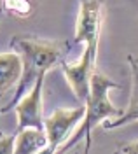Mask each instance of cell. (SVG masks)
Returning a JSON list of instances; mask_svg holds the SVG:
<instances>
[{
	"label": "cell",
	"instance_id": "obj_1",
	"mask_svg": "<svg viewBox=\"0 0 138 154\" xmlns=\"http://www.w3.org/2000/svg\"><path fill=\"white\" fill-rule=\"evenodd\" d=\"M10 48L20 54L23 72L20 82L14 89L12 100L0 109V114H5L7 110L14 109L18 100L32 89L39 77L46 75L56 63L63 61V54L67 51V46L59 40H47L33 35H14L10 38Z\"/></svg>",
	"mask_w": 138,
	"mask_h": 154
},
{
	"label": "cell",
	"instance_id": "obj_2",
	"mask_svg": "<svg viewBox=\"0 0 138 154\" xmlns=\"http://www.w3.org/2000/svg\"><path fill=\"white\" fill-rule=\"evenodd\" d=\"M112 89H121L117 82H114L110 77L101 74L98 68L93 72L91 75V84H89V95L88 100L84 102V117L75 128V131L68 137V140L65 145L58 151V154H63L70 151L72 147L79 144L80 140H84V154H89L91 151V138H93V130L98 125L105 123L107 119H116L122 114V110H119L117 107L112 103L109 98V93Z\"/></svg>",
	"mask_w": 138,
	"mask_h": 154
},
{
	"label": "cell",
	"instance_id": "obj_3",
	"mask_svg": "<svg viewBox=\"0 0 138 154\" xmlns=\"http://www.w3.org/2000/svg\"><path fill=\"white\" fill-rule=\"evenodd\" d=\"M105 21V0H80L75 19L74 44L98 49L100 35Z\"/></svg>",
	"mask_w": 138,
	"mask_h": 154
},
{
	"label": "cell",
	"instance_id": "obj_4",
	"mask_svg": "<svg viewBox=\"0 0 138 154\" xmlns=\"http://www.w3.org/2000/svg\"><path fill=\"white\" fill-rule=\"evenodd\" d=\"M96 56H98V49L84 48L77 61H72V63L61 61L63 75L67 79L70 89L74 91L75 98L82 103L88 100L91 75L96 70Z\"/></svg>",
	"mask_w": 138,
	"mask_h": 154
},
{
	"label": "cell",
	"instance_id": "obj_5",
	"mask_svg": "<svg viewBox=\"0 0 138 154\" xmlns=\"http://www.w3.org/2000/svg\"><path fill=\"white\" fill-rule=\"evenodd\" d=\"M44 81L46 75L39 77L35 81V84L32 86L30 91L18 100V103L14 105L18 126L16 131H21L25 128H39L44 130V102H42V93H44Z\"/></svg>",
	"mask_w": 138,
	"mask_h": 154
},
{
	"label": "cell",
	"instance_id": "obj_6",
	"mask_svg": "<svg viewBox=\"0 0 138 154\" xmlns=\"http://www.w3.org/2000/svg\"><path fill=\"white\" fill-rule=\"evenodd\" d=\"M129 70H131V95H129V103L126 110H122V114L105 121V130H116L121 126H128L131 123H138V58L133 54L128 56Z\"/></svg>",
	"mask_w": 138,
	"mask_h": 154
},
{
	"label": "cell",
	"instance_id": "obj_7",
	"mask_svg": "<svg viewBox=\"0 0 138 154\" xmlns=\"http://www.w3.org/2000/svg\"><path fill=\"white\" fill-rule=\"evenodd\" d=\"M23 72V63L16 51L0 53V98L9 89L18 86Z\"/></svg>",
	"mask_w": 138,
	"mask_h": 154
},
{
	"label": "cell",
	"instance_id": "obj_8",
	"mask_svg": "<svg viewBox=\"0 0 138 154\" xmlns=\"http://www.w3.org/2000/svg\"><path fill=\"white\" fill-rule=\"evenodd\" d=\"M47 147V137L44 130L25 128L14 133V154H40Z\"/></svg>",
	"mask_w": 138,
	"mask_h": 154
},
{
	"label": "cell",
	"instance_id": "obj_9",
	"mask_svg": "<svg viewBox=\"0 0 138 154\" xmlns=\"http://www.w3.org/2000/svg\"><path fill=\"white\" fill-rule=\"evenodd\" d=\"M2 9H4V12H9L12 16L26 18L32 12V4H30V0H4Z\"/></svg>",
	"mask_w": 138,
	"mask_h": 154
},
{
	"label": "cell",
	"instance_id": "obj_10",
	"mask_svg": "<svg viewBox=\"0 0 138 154\" xmlns=\"http://www.w3.org/2000/svg\"><path fill=\"white\" fill-rule=\"evenodd\" d=\"M0 154H14V135L0 131Z\"/></svg>",
	"mask_w": 138,
	"mask_h": 154
},
{
	"label": "cell",
	"instance_id": "obj_11",
	"mask_svg": "<svg viewBox=\"0 0 138 154\" xmlns=\"http://www.w3.org/2000/svg\"><path fill=\"white\" fill-rule=\"evenodd\" d=\"M116 154H138V140H133V142L119 145V149Z\"/></svg>",
	"mask_w": 138,
	"mask_h": 154
},
{
	"label": "cell",
	"instance_id": "obj_12",
	"mask_svg": "<svg viewBox=\"0 0 138 154\" xmlns=\"http://www.w3.org/2000/svg\"><path fill=\"white\" fill-rule=\"evenodd\" d=\"M2 16H4V9H2V5H0V21H2Z\"/></svg>",
	"mask_w": 138,
	"mask_h": 154
}]
</instances>
